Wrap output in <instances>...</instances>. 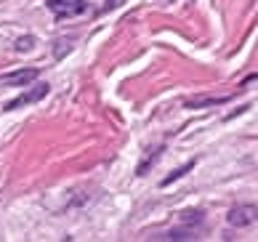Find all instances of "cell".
Instances as JSON below:
<instances>
[{"label": "cell", "mask_w": 258, "mask_h": 242, "mask_svg": "<svg viewBox=\"0 0 258 242\" xmlns=\"http://www.w3.org/2000/svg\"><path fill=\"white\" fill-rule=\"evenodd\" d=\"M35 45V37L32 35H24V37H19V40H16V51H30V48Z\"/></svg>", "instance_id": "9"}, {"label": "cell", "mask_w": 258, "mask_h": 242, "mask_svg": "<svg viewBox=\"0 0 258 242\" xmlns=\"http://www.w3.org/2000/svg\"><path fill=\"white\" fill-rule=\"evenodd\" d=\"M114 3H117V0H109V6H114Z\"/></svg>", "instance_id": "11"}, {"label": "cell", "mask_w": 258, "mask_h": 242, "mask_svg": "<svg viewBox=\"0 0 258 242\" xmlns=\"http://www.w3.org/2000/svg\"><path fill=\"white\" fill-rule=\"evenodd\" d=\"M255 221V205H237L229 213V224L232 226H247Z\"/></svg>", "instance_id": "3"}, {"label": "cell", "mask_w": 258, "mask_h": 242, "mask_svg": "<svg viewBox=\"0 0 258 242\" xmlns=\"http://www.w3.org/2000/svg\"><path fill=\"white\" fill-rule=\"evenodd\" d=\"M200 221H203V213H200V210L181 213V224H200Z\"/></svg>", "instance_id": "8"}, {"label": "cell", "mask_w": 258, "mask_h": 242, "mask_svg": "<svg viewBox=\"0 0 258 242\" xmlns=\"http://www.w3.org/2000/svg\"><path fill=\"white\" fill-rule=\"evenodd\" d=\"M162 152H165L162 147H152V149H149V154L144 157V162H141V165H139V170H136L139 176H147V173H149V168H152V165H155V162H157V157H160Z\"/></svg>", "instance_id": "6"}, {"label": "cell", "mask_w": 258, "mask_h": 242, "mask_svg": "<svg viewBox=\"0 0 258 242\" xmlns=\"http://www.w3.org/2000/svg\"><path fill=\"white\" fill-rule=\"evenodd\" d=\"M37 77V70H22L11 75H0V85H27Z\"/></svg>", "instance_id": "4"}, {"label": "cell", "mask_w": 258, "mask_h": 242, "mask_svg": "<svg viewBox=\"0 0 258 242\" xmlns=\"http://www.w3.org/2000/svg\"><path fill=\"white\" fill-rule=\"evenodd\" d=\"M162 3H173V0H162Z\"/></svg>", "instance_id": "12"}, {"label": "cell", "mask_w": 258, "mask_h": 242, "mask_svg": "<svg viewBox=\"0 0 258 242\" xmlns=\"http://www.w3.org/2000/svg\"><path fill=\"white\" fill-rule=\"evenodd\" d=\"M165 239H195V231H189V229H184V231H168Z\"/></svg>", "instance_id": "10"}, {"label": "cell", "mask_w": 258, "mask_h": 242, "mask_svg": "<svg viewBox=\"0 0 258 242\" xmlns=\"http://www.w3.org/2000/svg\"><path fill=\"white\" fill-rule=\"evenodd\" d=\"M192 168H195V162H186V165H184V168H176V170H173V173H170V176H168V178H162V187H168V184H173L176 178H181V176H186V173H189V170H192Z\"/></svg>", "instance_id": "7"}, {"label": "cell", "mask_w": 258, "mask_h": 242, "mask_svg": "<svg viewBox=\"0 0 258 242\" xmlns=\"http://www.w3.org/2000/svg\"><path fill=\"white\" fill-rule=\"evenodd\" d=\"M48 8L56 14V19H70L85 11V0H48Z\"/></svg>", "instance_id": "1"}, {"label": "cell", "mask_w": 258, "mask_h": 242, "mask_svg": "<svg viewBox=\"0 0 258 242\" xmlns=\"http://www.w3.org/2000/svg\"><path fill=\"white\" fill-rule=\"evenodd\" d=\"M48 88H51L48 83H37L35 88H30V91H24L22 96H19V99H14V101H8V104H6V109H8V112H14V109H19V106H24V104H35V101H40L43 96L48 93Z\"/></svg>", "instance_id": "2"}, {"label": "cell", "mask_w": 258, "mask_h": 242, "mask_svg": "<svg viewBox=\"0 0 258 242\" xmlns=\"http://www.w3.org/2000/svg\"><path fill=\"white\" fill-rule=\"evenodd\" d=\"M232 96H195V99H186L184 106L186 109H200V106H213V104H226Z\"/></svg>", "instance_id": "5"}]
</instances>
